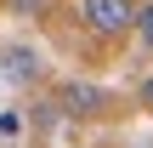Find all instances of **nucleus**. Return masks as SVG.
Wrapping results in <instances>:
<instances>
[{
	"instance_id": "1",
	"label": "nucleus",
	"mask_w": 153,
	"mask_h": 148,
	"mask_svg": "<svg viewBox=\"0 0 153 148\" xmlns=\"http://www.w3.org/2000/svg\"><path fill=\"white\" fill-rule=\"evenodd\" d=\"M136 6H142V0H74L85 34H97V40H119V34H131V29H136Z\"/></svg>"
},
{
	"instance_id": "2",
	"label": "nucleus",
	"mask_w": 153,
	"mask_h": 148,
	"mask_svg": "<svg viewBox=\"0 0 153 148\" xmlns=\"http://www.w3.org/2000/svg\"><path fill=\"white\" fill-rule=\"evenodd\" d=\"M57 108H62L68 120H102V114L114 108V97H108V86H97V80H62V86H57Z\"/></svg>"
},
{
	"instance_id": "3",
	"label": "nucleus",
	"mask_w": 153,
	"mask_h": 148,
	"mask_svg": "<svg viewBox=\"0 0 153 148\" xmlns=\"http://www.w3.org/2000/svg\"><path fill=\"white\" fill-rule=\"evenodd\" d=\"M34 74H40V63H34V51H28V46L6 51V80H34Z\"/></svg>"
},
{
	"instance_id": "4",
	"label": "nucleus",
	"mask_w": 153,
	"mask_h": 148,
	"mask_svg": "<svg viewBox=\"0 0 153 148\" xmlns=\"http://www.w3.org/2000/svg\"><path fill=\"white\" fill-rule=\"evenodd\" d=\"M131 34L153 51V0H142V6H136V29H131Z\"/></svg>"
},
{
	"instance_id": "5",
	"label": "nucleus",
	"mask_w": 153,
	"mask_h": 148,
	"mask_svg": "<svg viewBox=\"0 0 153 148\" xmlns=\"http://www.w3.org/2000/svg\"><path fill=\"white\" fill-rule=\"evenodd\" d=\"M6 6H11V11H17V17H40V11H45V6H51V0H6Z\"/></svg>"
},
{
	"instance_id": "6",
	"label": "nucleus",
	"mask_w": 153,
	"mask_h": 148,
	"mask_svg": "<svg viewBox=\"0 0 153 148\" xmlns=\"http://www.w3.org/2000/svg\"><path fill=\"white\" fill-rule=\"evenodd\" d=\"M136 97H142V108H148V114H153V74H148V80H142V86H136Z\"/></svg>"
}]
</instances>
